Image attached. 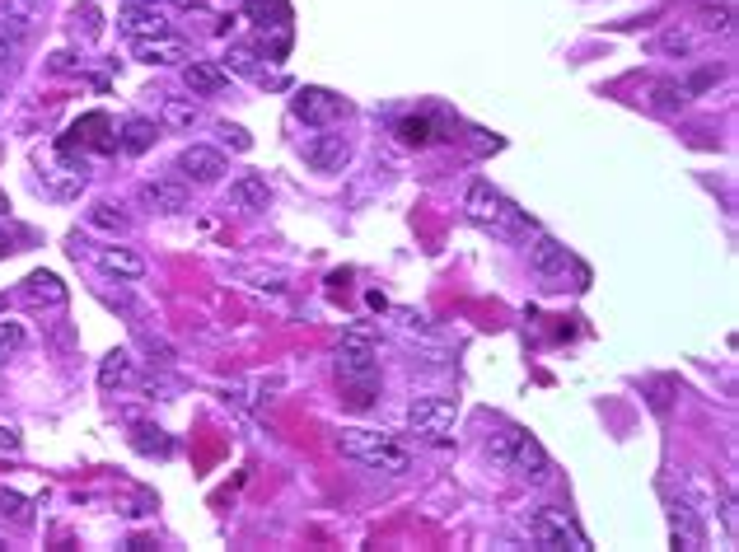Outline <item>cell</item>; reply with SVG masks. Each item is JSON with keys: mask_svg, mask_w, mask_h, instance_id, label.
<instances>
[{"mask_svg": "<svg viewBox=\"0 0 739 552\" xmlns=\"http://www.w3.org/2000/svg\"><path fill=\"white\" fill-rule=\"evenodd\" d=\"M15 450H19V431L0 422V454H15Z\"/></svg>", "mask_w": 739, "mask_h": 552, "instance_id": "obj_32", "label": "cell"}, {"mask_svg": "<svg viewBox=\"0 0 739 552\" xmlns=\"http://www.w3.org/2000/svg\"><path fill=\"white\" fill-rule=\"evenodd\" d=\"M160 117H164V127L192 131L197 122H202V103H197V99H164L160 103Z\"/></svg>", "mask_w": 739, "mask_h": 552, "instance_id": "obj_22", "label": "cell"}, {"mask_svg": "<svg viewBox=\"0 0 739 552\" xmlns=\"http://www.w3.org/2000/svg\"><path fill=\"white\" fill-rule=\"evenodd\" d=\"M347 160H351L347 136H314V141H305V164L314 174H342Z\"/></svg>", "mask_w": 739, "mask_h": 552, "instance_id": "obj_9", "label": "cell"}, {"mask_svg": "<svg viewBox=\"0 0 739 552\" xmlns=\"http://www.w3.org/2000/svg\"><path fill=\"white\" fill-rule=\"evenodd\" d=\"M234 281H248L253 291L267 295H286V272H262V267H230Z\"/></svg>", "mask_w": 739, "mask_h": 552, "instance_id": "obj_25", "label": "cell"}, {"mask_svg": "<svg viewBox=\"0 0 739 552\" xmlns=\"http://www.w3.org/2000/svg\"><path fill=\"white\" fill-rule=\"evenodd\" d=\"M141 5H164V0H141ZM178 5H188V0H178Z\"/></svg>", "mask_w": 739, "mask_h": 552, "instance_id": "obj_36", "label": "cell"}, {"mask_svg": "<svg viewBox=\"0 0 739 552\" xmlns=\"http://www.w3.org/2000/svg\"><path fill=\"white\" fill-rule=\"evenodd\" d=\"M697 47H702V38H697L693 29H665L655 38V52H660V57H674V61H688Z\"/></svg>", "mask_w": 739, "mask_h": 552, "instance_id": "obj_21", "label": "cell"}, {"mask_svg": "<svg viewBox=\"0 0 739 552\" xmlns=\"http://www.w3.org/2000/svg\"><path fill=\"white\" fill-rule=\"evenodd\" d=\"M267 202H272L267 174H239L230 183V206H239V211H267Z\"/></svg>", "mask_w": 739, "mask_h": 552, "instance_id": "obj_17", "label": "cell"}, {"mask_svg": "<svg viewBox=\"0 0 739 552\" xmlns=\"http://www.w3.org/2000/svg\"><path fill=\"white\" fill-rule=\"evenodd\" d=\"M337 113H342V99L328 94V89H305V94L295 99V117L309 122V127H328Z\"/></svg>", "mask_w": 739, "mask_h": 552, "instance_id": "obj_16", "label": "cell"}, {"mask_svg": "<svg viewBox=\"0 0 739 552\" xmlns=\"http://www.w3.org/2000/svg\"><path fill=\"white\" fill-rule=\"evenodd\" d=\"M281 384H286V379H281V375H272V379H262V384H258V403H272V393H276V389H281Z\"/></svg>", "mask_w": 739, "mask_h": 552, "instance_id": "obj_33", "label": "cell"}, {"mask_svg": "<svg viewBox=\"0 0 739 552\" xmlns=\"http://www.w3.org/2000/svg\"><path fill=\"white\" fill-rule=\"evenodd\" d=\"M375 370H379V351L370 342V333L365 328H347L342 342H337V375L361 384V379H375Z\"/></svg>", "mask_w": 739, "mask_h": 552, "instance_id": "obj_6", "label": "cell"}, {"mask_svg": "<svg viewBox=\"0 0 739 552\" xmlns=\"http://www.w3.org/2000/svg\"><path fill=\"white\" fill-rule=\"evenodd\" d=\"M29 342V333H24V323L19 319H0V365L10 361V356H19V347Z\"/></svg>", "mask_w": 739, "mask_h": 552, "instance_id": "obj_27", "label": "cell"}, {"mask_svg": "<svg viewBox=\"0 0 739 552\" xmlns=\"http://www.w3.org/2000/svg\"><path fill=\"white\" fill-rule=\"evenodd\" d=\"M155 141H160V131H155V122H145V117H131L127 127H122V150L127 155H145Z\"/></svg>", "mask_w": 739, "mask_h": 552, "instance_id": "obj_24", "label": "cell"}, {"mask_svg": "<svg viewBox=\"0 0 739 552\" xmlns=\"http://www.w3.org/2000/svg\"><path fill=\"white\" fill-rule=\"evenodd\" d=\"M454 417H459V407H454L450 398H440V393H426V398H417V403L407 407V426H412V436L431 440V445H440V440L450 436Z\"/></svg>", "mask_w": 739, "mask_h": 552, "instance_id": "obj_5", "label": "cell"}, {"mask_svg": "<svg viewBox=\"0 0 739 552\" xmlns=\"http://www.w3.org/2000/svg\"><path fill=\"white\" fill-rule=\"evenodd\" d=\"M136 202L145 211H155V216H183L192 202V188H188V178H145L141 188H136Z\"/></svg>", "mask_w": 739, "mask_h": 552, "instance_id": "obj_7", "label": "cell"}, {"mask_svg": "<svg viewBox=\"0 0 739 552\" xmlns=\"http://www.w3.org/2000/svg\"><path fill=\"white\" fill-rule=\"evenodd\" d=\"M669 538H674V548H688V552H697L707 543L702 520H697V510L688 506V501H674V506H669Z\"/></svg>", "mask_w": 739, "mask_h": 552, "instance_id": "obj_15", "label": "cell"}, {"mask_svg": "<svg viewBox=\"0 0 739 552\" xmlns=\"http://www.w3.org/2000/svg\"><path fill=\"white\" fill-rule=\"evenodd\" d=\"M487 459H492L496 468L515 473L520 482H534V487L552 482V459H548V450H543V445H538L529 431H496V436L487 440Z\"/></svg>", "mask_w": 739, "mask_h": 552, "instance_id": "obj_1", "label": "cell"}, {"mask_svg": "<svg viewBox=\"0 0 739 552\" xmlns=\"http://www.w3.org/2000/svg\"><path fill=\"white\" fill-rule=\"evenodd\" d=\"M117 29L127 33L131 43H136V38H160V33H169V10H164V5H141V0H127V5H122V15H117Z\"/></svg>", "mask_w": 739, "mask_h": 552, "instance_id": "obj_8", "label": "cell"}, {"mask_svg": "<svg viewBox=\"0 0 739 552\" xmlns=\"http://www.w3.org/2000/svg\"><path fill=\"white\" fill-rule=\"evenodd\" d=\"M75 33H85L89 43L99 38V10H94V5H80V10H75Z\"/></svg>", "mask_w": 739, "mask_h": 552, "instance_id": "obj_30", "label": "cell"}, {"mask_svg": "<svg viewBox=\"0 0 739 552\" xmlns=\"http://www.w3.org/2000/svg\"><path fill=\"white\" fill-rule=\"evenodd\" d=\"M178 174L192 178V183H220L225 178V155H220L216 146H188L183 155H178Z\"/></svg>", "mask_w": 739, "mask_h": 552, "instance_id": "obj_11", "label": "cell"}, {"mask_svg": "<svg viewBox=\"0 0 739 552\" xmlns=\"http://www.w3.org/2000/svg\"><path fill=\"white\" fill-rule=\"evenodd\" d=\"M10 52H15V43H10V38H5V33H0V66H5V61H10Z\"/></svg>", "mask_w": 739, "mask_h": 552, "instance_id": "obj_34", "label": "cell"}, {"mask_svg": "<svg viewBox=\"0 0 739 552\" xmlns=\"http://www.w3.org/2000/svg\"><path fill=\"white\" fill-rule=\"evenodd\" d=\"M10 5H19V10H38L43 0H10Z\"/></svg>", "mask_w": 739, "mask_h": 552, "instance_id": "obj_35", "label": "cell"}, {"mask_svg": "<svg viewBox=\"0 0 739 552\" xmlns=\"http://www.w3.org/2000/svg\"><path fill=\"white\" fill-rule=\"evenodd\" d=\"M688 99H693V94H688V85H683V80H655V85L646 89V103H651L655 113H665V117L683 113V108H688Z\"/></svg>", "mask_w": 739, "mask_h": 552, "instance_id": "obj_18", "label": "cell"}, {"mask_svg": "<svg viewBox=\"0 0 739 552\" xmlns=\"http://www.w3.org/2000/svg\"><path fill=\"white\" fill-rule=\"evenodd\" d=\"M529 267H534L543 281H566V272H571V253H566L552 234H538L534 248H529Z\"/></svg>", "mask_w": 739, "mask_h": 552, "instance_id": "obj_12", "label": "cell"}, {"mask_svg": "<svg viewBox=\"0 0 739 552\" xmlns=\"http://www.w3.org/2000/svg\"><path fill=\"white\" fill-rule=\"evenodd\" d=\"M464 211L478 230L496 234V239H520V234L529 230V216L510 202L506 192H496L492 183H473V188L464 192Z\"/></svg>", "mask_w": 739, "mask_h": 552, "instance_id": "obj_3", "label": "cell"}, {"mask_svg": "<svg viewBox=\"0 0 739 552\" xmlns=\"http://www.w3.org/2000/svg\"><path fill=\"white\" fill-rule=\"evenodd\" d=\"M131 375H136V365H131V351H108L99 361V389L113 393L122 389V384H131Z\"/></svg>", "mask_w": 739, "mask_h": 552, "instance_id": "obj_20", "label": "cell"}, {"mask_svg": "<svg viewBox=\"0 0 739 552\" xmlns=\"http://www.w3.org/2000/svg\"><path fill=\"white\" fill-rule=\"evenodd\" d=\"M183 85H188L192 99H211V94H220V89L230 85V75H225V66H216V61H183Z\"/></svg>", "mask_w": 739, "mask_h": 552, "instance_id": "obj_13", "label": "cell"}, {"mask_svg": "<svg viewBox=\"0 0 739 552\" xmlns=\"http://www.w3.org/2000/svg\"><path fill=\"white\" fill-rule=\"evenodd\" d=\"M524 529H529V538H534V548L543 552H585L590 543H585V534L576 529V520L566 515V510H529V520H524Z\"/></svg>", "mask_w": 739, "mask_h": 552, "instance_id": "obj_4", "label": "cell"}, {"mask_svg": "<svg viewBox=\"0 0 739 552\" xmlns=\"http://www.w3.org/2000/svg\"><path fill=\"white\" fill-rule=\"evenodd\" d=\"M141 351H145V361L160 365V370L178 365V347L169 342V337H160V333H141Z\"/></svg>", "mask_w": 739, "mask_h": 552, "instance_id": "obj_26", "label": "cell"}, {"mask_svg": "<svg viewBox=\"0 0 739 552\" xmlns=\"http://www.w3.org/2000/svg\"><path fill=\"white\" fill-rule=\"evenodd\" d=\"M89 225L103 230V234H131V216L122 211V206H113V202H94V206H89Z\"/></svg>", "mask_w": 739, "mask_h": 552, "instance_id": "obj_23", "label": "cell"}, {"mask_svg": "<svg viewBox=\"0 0 739 552\" xmlns=\"http://www.w3.org/2000/svg\"><path fill=\"white\" fill-rule=\"evenodd\" d=\"M24 295H29L33 305H47V309L66 305V286H61L57 272H33L29 281H24Z\"/></svg>", "mask_w": 739, "mask_h": 552, "instance_id": "obj_19", "label": "cell"}, {"mask_svg": "<svg viewBox=\"0 0 739 552\" xmlns=\"http://www.w3.org/2000/svg\"><path fill=\"white\" fill-rule=\"evenodd\" d=\"M0 515H10V520H19V524H29V501H24V496H15V492H0Z\"/></svg>", "mask_w": 739, "mask_h": 552, "instance_id": "obj_29", "label": "cell"}, {"mask_svg": "<svg viewBox=\"0 0 739 552\" xmlns=\"http://www.w3.org/2000/svg\"><path fill=\"white\" fill-rule=\"evenodd\" d=\"M89 258H94V267H99L103 276H117V281H141V276H145V258L136 253V248H127V244L94 248Z\"/></svg>", "mask_w": 739, "mask_h": 552, "instance_id": "obj_10", "label": "cell"}, {"mask_svg": "<svg viewBox=\"0 0 739 552\" xmlns=\"http://www.w3.org/2000/svg\"><path fill=\"white\" fill-rule=\"evenodd\" d=\"M131 57L141 61V66H174V61H188V47L160 33V38H136L131 43Z\"/></svg>", "mask_w": 739, "mask_h": 552, "instance_id": "obj_14", "label": "cell"}, {"mask_svg": "<svg viewBox=\"0 0 739 552\" xmlns=\"http://www.w3.org/2000/svg\"><path fill=\"white\" fill-rule=\"evenodd\" d=\"M220 141H225V146H230V150H239V155H244V150L253 146V136H248L244 127H230V122L220 127Z\"/></svg>", "mask_w": 739, "mask_h": 552, "instance_id": "obj_31", "label": "cell"}, {"mask_svg": "<svg viewBox=\"0 0 739 552\" xmlns=\"http://www.w3.org/2000/svg\"><path fill=\"white\" fill-rule=\"evenodd\" d=\"M225 75H248V80H262L258 57H253L248 47H230V52H225Z\"/></svg>", "mask_w": 739, "mask_h": 552, "instance_id": "obj_28", "label": "cell"}, {"mask_svg": "<svg viewBox=\"0 0 739 552\" xmlns=\"http://www.w3.org/2000/svg\"><path fill=\"white\" fill-rule=\"evenodd\" d=\"M337 450L347 459H356V464L375 468V473H407V464H412L407 445H398L389 431H370V426H342L337 431Z\"/></svg>", "mask_w": 739, "mask_h": 552, "instance_id": "obj_2", "label": "cell"}]
</instances>
